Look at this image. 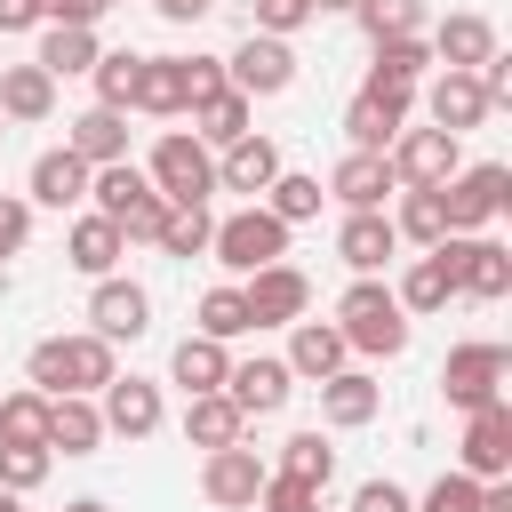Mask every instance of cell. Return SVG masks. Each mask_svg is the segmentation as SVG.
I'll use <instances>...</instances> for the list:
<instances>
[{
    "label": "cell",
    "instance_id": "obj_48",
    "mask_svg": "<svg viewBox=\"0 0 512 512\" xmlns=\"http://www.w3.org/2000/svg\"><path fill=\"white\" fill-rule=\"evenodd\" d=\"M256 512H328V504H320V488H304V480H288V472H264Z\"/></svg>",
    "mask_w": 512,
    "mask_h": 512
},
{
    "label": "cell",
    "instance_id": "obj_33",
    "mask_svg": "<svg viewBox=\"0 0 512 512\" xmlns=\"http://www.w3.org/2000/svg\"><path fill=\"white\" fill-rule=\"evenodd\" d=\"M128 112H144V120H184V64H176V56H144Z\"/></svg>",
    "mask_w": 512,
    "mask_h": 512
},
{
    "label": "cell",
    "instance_id": "obj_19",
    "mask_svg": "<svg viewBox=\"0 0 512 512\" xmlns=\"http://www.w3.org/2000/svg\"><path fill=\"white\" fill-rule=\"evenodd\" d=\"M224 392H232V408H240V416H280V408H288V392H296V376H288V360H280V352H256V360H232Z\"/></svg>",
    "mask_w": 512,
    "mask_h": 512
},
{
    "label": "cell",
    "instance_id": "obj_15",
    "mask_svg": "<svg viewBox=\"0 0 512 512\" xmlns=\"http://www.w3.org/2000/svg\"><path fill=\"white\" fill-rule=\"evenodd\" d=\"M240 296H248V320L256 328H288V320H304L312 312V280L280 256V264H256L248 280H240Z\"/></svg>",
    "mask_w": 512,
    "mask_h": 512
},
{
    "label": "cell",
    "instance_id": "obj_49",
    "mask_svg": "<svg viewBox=\"0 0 512 512\" xmlns=\"http://www.w3.org/2000/svg\"><path fill=\"white\" fill-rule=\"evenodd\" d=\"M176 64H184V112L208 104L216 88H232V80H224V56H200V48H192V56H176Z\"/></svg>",
    "mask_w": 512,
    "mask_h": 512
},
{
    "label": "cell",
    "instance_id": "obj_16",
    "mask_svg": "<svg viewBox=\"0 0 512 512\" xmlns=\"http://www.w3.org/2000/svg\"><path fill=\"white\" fill-rule=\"evenodd\" d=\"M96 416H104V440H152L160 416H168V400H160L152 376H112L96 392Z\"/></svg>",
    "mask_w": 512,
    "mask_h": 512
},
{
    "label": "cell",
    "instance_id": "obj_55",
    "mask_svg": "<svg viewBox=\"0 0 512 512\" xmlns=\"http://www.w3.org/2000/svg\"><path fill=\"white\" fill-rule=\"evenodd\" d=\"M0 32H40V0H0Z\"/></svg>",
    "mask_w": 512,
    "mask_h": 512
},
{
    "label": "cell",
    "instance_id": "obj_21",
    "mask_svg": "<svg viewBox=\"0 0 512 512\" xmlns=\"http://www.w3.org/2000/svg\"><path fill=\"white\" fill-rule=\"evenodd\" d=\"M280 168H288V160H280V144L248 128V136H232V144L216 152V192H248V200H264V184H272Z\"/></svg>",
    "mask_w": 512,
    "mask_h": 512
},
{
    "label": "cell",
    "instance_id": "obj_6",
    "mask_svg": "<svg viewBox=\"0 0 512 512\" xmlns=\"http://www.w3.org/2000/svg\"><path fill=\"white\" fill-rule=\"evenodd\" d=\"M432 256L448 264L456 296H472V304H496V296H512V248H504L496 232H448Z\"/></svg>",
    "mask_w": 512,
    "mask_h": 512
},
{
    "label": "cell",
    "instance_id": "obj_34",
    "mask_svg": "<svg viewBox=\"0 0 512 512\" xmlns=\"http://www.w3.org/2000/svg\"><path fill=\"white\" fill-rule=\"evenodd\" d=\"M384 216H392V232H400V240H416V248H440V240H448V208H440V184H432V192H424V184H400Z\"/></svg>",
    "mask_w": 512,
    "mask_h": 512
},
{
    "label": "cell",
    "instance_id": "obj_2",
    "mask_svg": "<svg viewBox=\"0 0 512 512\" xmlns=\"http://www.w3.org/2000/svg\"><path fill=\"white\" fill-rule=\"evenodd\" d=\"M120 376V360H112V344L104 336H40L32 352H24V384L32 392H48V400H64V392H104Z\"/></svg>",
    "mask_w": 512,
    "mask_h": 512
},
{
    "label": "cell",
    "instance_id": "obj_39",
    "mask_svg": "<svg viewBox=\"0 0 512 512\" xmlns=\"http://www.w3.org/2000/svg\"><path fill=\"white\" fill-rule=\"evenodd\" d=\"M272 472H288V480H304V488L328 496V480H336V448H328V432H320V424H312V432H288Z\"/></svg>",
    "mask_w": 512,
    "mask_h": 512
},
{
    "label": "cell",
    "instance_id": "obj_13",
    "mask_svg": "<svg viewBox=\"0 0 512 512\" xmlns=\"http://www.w3.org/2000/svg\"><path fill=\"white\" fill-rule=\"evenodd\" d=\"M224 80H232L240 96H288V88H296V48L272 40V32H248V40L224 56Z\"/></svg>",
    "mask_w": 512,
    "mask_h": 512
},
{
    "label": "cell",
    "instance_id": "obj_3",
    "mask_svg": "<svg viewBox=\"0 0 512 512\" xmlns=\"http://www.w3.org/2000/svg\"><path fill=\"white\" fill-rule=\"evenodd\" d=\"M88 208H96V216H112L128 248H136V240H152V232H160V216H168V200L152 192V176H144L136 160H104V168H88Z\"/></svg>",
    "mask_w": 512,
    "mask_h": 512
},
{
    "label": "cell",
    "instance_id": "obj_56",
    "mask_svg": "<svg viewBox=\"0 0 512 512\" xmlns=\"http://www.w3.org/2000/svg\"><path fill=\"white\" fill-rule=\"evenodd\" d=\"M312 16H352V0H312Z\"/></svg>",
    "mask_w": 512,
    "mask_h": 512
},
{
    "label": "cell",
    "instance_id": "obj_32",
    "mask_svg": "<svg viewBox=\"0 0 512 512\" xmlns=\"http://www.w3.org/2000/svg\"><path fill=\"white\" fill-rule=\"evenodd\" d=\"M96 56H104L96 24H40V56H32V64H40L48 80H72V72H88Z\"/></svg>",
    "mask_w": 512,
    "mask_h": 512
},
{
    "label": "cell",
    "instance_id": "obj_41",
    "mask_svg": "<svg viewBox=\"0 0 512 512\" xmlns=\"http://www.w3.org/2000/svg\"><path fill=\"white\" fill-rule=\"evenodd\" d=\"M192 328H200V336H216V344H232V336H248L256 320H248V296H240V280H216V288L200 296V312H192Z\"/></svg>",
    "mask_w": 512,
    "mask_h": 512
},
{
    "label": "cell",
    "instance_id": "obj_20",
    "mask_svg": "<svg viewBox=\"0 0 512 512\" xmlns=\"http://www.w3.org/2000/svg\"><path fill=\"white\" fill-rule=\"evenodd\" d=\"M376 408H384V384L368 376V368H336V376H320V424L328 432H360V424H376Z\"/></svg>",
    "mask_w": 512,
    "mask_h": 512
},
{
    "label": "cell",
    "instance_id": "obj_60",
    "mask_svg": "<svg viewBox=\"0 0 512 512\" xmlns=\"http://www.w3.org/2000/svg\"><path fill=\"white\" fill-rule=\"evenodd\" d=\"M0 136H8V112H0Z\"/></svg>",
    "mask_w": 512,
    "mask_h": 512
},
{
    "label": "cell",
    "instance_id": "obj_45",
    "mask_svg": "<svg viewBox=\"0 0 512 512\" xmlns=\"http://www.w3.org/2000/svg\"><path fill=\"white\" fill-rule=\"evenodd\" d=\"M48 472H56V456H48V448H32V440H0V488L32 496Z\"/></svg>",
    "mask_w": 512,
    "mask_h": 512
},
{
    "label": "cell",
    "instance_id": "obj_10",
    "mask_svg": "<svg viewBox=\"0 0 512 512\" xmlns=\"http://www.w3.org/2000/svg\"><path fill=\"white\" fill-rule=\"evenodd\" d=\"M384 160H392V184H448L456 168H464V136H448V128H400L392 144H384Z\"/></svg>",
    "mask_w": 512,
    "mask_h": 512
},
{
    "label": "cell",
    "instance_id": "obj_58",
    "mask_svg": "<svg viewBox=\"0 0 512 512\" xmlns=\"http://www.w3.org/2000/svg\"><path fill=\"white\" fill-rule=\"evenodd\" d=\"M0 512H24V496H16V488H0Z\"/></svg>",
    "mask_w": 512,
    "mask_h": 512
},
{
    "label": "cell",
    "instance_id": "obj_8",
    "mask_svg": "<svg viewBox=\"0 0 512 512\" xmlns=\"http://www.w3.org/2000/svg\"><path fill=\"white\" fill-rule=\"evenodd\" d=\"M504 376H512V352H504L496 336H464V344H448V360H440L448 408H488V400H504Z\"/></svg>",
    "mask_w": 512,
    "mask_h": 512
},
{
    "label": "cell",
    "instance_id": "obj_28",
    "mask_svg": "<svg viewBox=\"0 0 512 512\" xmlns=\"http://www.w3.org/2000/svg\"><path fill=\"white\" fill-rule=\"evenodd\" d=\"M96 448H104L96 392H64V400H48V456H96Z\"/></svg>",
    "mask_w": 512,
    "mask_h": 512
},
{
    "label": "cell",
    "instance_id": "obj_7",
    "mask_svg": "<svg viewBox=\"0 0 512 512\" xmlns=\"http://www.w3.org/2000/svg\"><path fill=\"white\" fill-rule=\"evenodd\" d=\"M440 208H448V232H488V224L512 208V168H504V160H464V168L440 184Z\"/></svg>",
    "mask_w": 512,
    "mask_h": 512
},
{
    "label": "cell",
    "instance_id": "obj_46",
    "mask_svg": "<svg viewBox=\"0 0 512 512\" xmlns=\"http://www.w3.org/2000/svg\"><path fill=\"white\" fill-rule=\"evenodd\" d=\"M312 24V0H248V32H272V40H296Z\"/></svg>",
    "mask_w": 512,
    "mask_h": 512
},
{
    "label": "cell",
    "instance_id": "obj_43",
    "mask_svg": "<svg viewBox=\"0 0 512 512\" xmlns=\"http://www.w3.org/2000/svg\"><path fill=\"white\" fill-rule=\"evenodd\" d=\"M0 440H32V448H48V392L16 384V392L0 400Z\"/></svg>",
    "mask_w": 512,
    "mask_h": 512
},
{
    "label": "cell",
    "instance_id": "obj_53",
    "mask_svg": "<svg viewBox=\"0 0 512 512\" xmlns=\"http://www.w3.org/2000/svg\"><path fill=\"white\" fill-rule=\"evenodd\" d=\"M40 24H104V0H40Z\"/></svg>",
    "mask_w": 512,
    "mask_h": 512
},
{
    "label": "cell",
    "instance_id": "obj_47",
    "mask_svg": "<svg viewBox=\"0 0 512 512\" xmlns=\"http://www.w3.org/2000/svg\"><path fill=\"white\" fill-rule=\"evenodd\" d=\"M416 512H480V480H472V472H440V480L416 496Z\"/></svg>",
    "mask_w": 512,
    "mask_h": 512
},
{
    "label": "cell",
    "instance_id": "obj_27",
    "mask_svg": "<svg viewBox=\"0 0 512 512\" xmlns=\"http://www.w3.org/2000/svg\"><path fill=\"white\" fill-rule=\"evenodd\" d=\"M64 144H72L88 168H104V160H128L136 128H128V112H112V104H88L80 120H64Z\"/></svg>",
    "mask_w": 512,
    "mask_h": 512
},
{
    "label": "cell",
    "instance_id": "obj_42",
    "mask_svg": "<svg viewBox=\"0 0 512 512\" xmlns=\"http://www.w3.org/2000/svg\"><path fill=\"white\" fill-rule=\"evenodd\" d=\"M136 48H104L96 64H88V88H96V104H112V112H128V96H136Z\"/></svg>",
    "mask_w": 512,
    "mask_h": 512
},
{
    "label": "cell",
    "instance_id": "obj_17",
    "mask_svg": "<svg viewBox=\"0 0 512 512\" xmlns=\"http://www.w3.org/2000/svg\"><path fill=\"white\" fill-rule=\"evenodd\" d=\"M408 112H416V88H360L344 104V144L352 152H384L408 128Z\"/></svg>",
    "mask_w": 512,
    "mask_h": 512
},
{
    "label": "cell",
    "instance_id": "obj_11",
    "mask_svg": "<svg viewBox=\"0 0 512 512\" xmlns=\"http://www.w3.org/2000/svg\"><path fill=\"white\" fill-rule=\"evenodd\" d=\"M456 472L472 480H504L512 472V400L464 408V440H456Z\"/></svg>",
    "mask_w": 512,
    "mask_h": 512
},
{
    "label": "cell",
    "instance_id": "obj_1",
    "mask_svg": "<svg viewBox=\"0 0 512 512\" xmlns=\"http://www.w3.org/2000/svg\"><path fill=\"white\" fill-rule=\"evenodd\" d=\"M336 328L360 360H400L408 352V312H400L384 272H352V288L336 296Z\"/></svg>",
    "mask_w": 512,
    "mask_h": 512
},
{
    "label": "cell",
    "instance_id": "obj_18",
    "mask_svg": "<svg viewBox=\"0 0 512 512\" xmlns=\"http://www.w3.org/2000/svg\"><path fill=\"white\" fill-rule=\"evenodd\" d=\"M280 360H288L296 384H320V376H336V368L352 360V344H344L336 320H312V312H304V320H288V352H280Z\"/></svg>",
    "mask_w": 512,
    "mask_h": 512
},
{
    "label": "cell",
    "instance_id": "obj_37",
    "mask_svg": "<svg viewBox=\"0 0 512 512\" xmlns=\"http://www.w3.org/2000/svg\"><path fill=\"white\" fill-rule=\"evenodd\" d=\"M208 232H216L208 200H168V216H160L152 248H160V256H176V264H192V256H208Z\"/></svg>",
    "mask_w": 512,
    "mask_h": 512
},
{
    "label": "cell",
    "instance_id": "obj_38",
    "mask_svg": "<svg viewBox=\"0 0 512 512\" xmlns=\"http://www.w3.org/2000/svg\"><path fill=\"white\" fill-rule=\"evenodd\" d=\"M392 296H400V312H408V320H424V312H448L456 280H448V264L424 248V256H408V272L392 280Z\"/></svg>",
    "mask_w": 512,
    "mask_h": 512
},
{
    "label": "cell",
    "instance_id": "obj_31",
    "mask_svg": "<svg viewBox=\"0 0 512 512\" xmlns=\"http://www.w3.org/2000/svg\"><path fill=\"white\" fill-rule=\"evenodd\" d=\"M224 376H232V344H216L200 328L168 352V384H184V392H224Z\"/></svg>",
    "mask_w": 512,
    "mask_h": 512
},
{
    "label": "cell",
    "instance_id": "obj_24",
    "mask_svg": "<svg viewBox=\"0 0 512 512\" xmlns=\"http://www.w3.org/2000/svg\"><path fill=\"white\" fill-rule=\"evenodd\" d=\"M424 40H432V64H448V72H480V64L496 56V24H488V16H472V8L440 16Z\"/></svg>",
    "mask_w": 512,
    "mask_h": 512
},
{
    "label": "cell",
    "instance_id": "obj_40",
    "mask_svg": "<svg viewBox=\"0 0 512 512\" xmlns=\"http://www.w3.org/2000/svg\"><path fill=\"white\" fill-rule=\"evenodd\" d=\"M320 200H328V184H320V176H304V168H280V176L264 184V208H272L288 232H296V224H312V216H320Z\"/></svg>",
    "mask_w": 512,
    "mask_h": 512
},
{
    "label": "cell",
    "instance_id": "obj_52",
    "mask_svg": "<svg viewBox=\"0 0 512 512\" xmlns=\"http://www.w3.org/2000/svg\"><path fill=\"white\" fill-rule=\"evenodd\" d=\"M472 80H480V96H488V104H512V56H504V48H496Z\"/></svg>",
    "mask_w": 512,
    "mask_h": 512
},
{
    "label": "cell",
    "instance_id": "obj_30",
    "mask_svg": "<svg viewBox=\"0 0 512 512\" xmlns=\"http://www.w3.org/2000/svg\"><path fill=\"white\" fill-rule=\"evenodd\" d=\"M368 88H424L432 72V40L424 32H400V40H368Z\"/></svg>",
    "mask_w": 512,
    "mask_h": 512
},
{
    "label": "cell",
    "instance_id": "obj_9",
    "mask_svg": "<svg viewBox=\"0 0 512 512\" xmlns=\"http://www.w3.org/2000/svg\"><path fill=\"white\" fill-rule=\"evenodd\" d=\"M144 328H152V288H144V280H128V272L88 280V336H104V344L120 352V344H136Z\"/></svg>",
    "mask_w": 512,
    "mask_h": 512
},
{
    "label": "cell",
    "instance_id": "obj_26",
    "mask_svg": "<svg viewBox=\"0 0 512 512\" xmlns=\"http://www.w3.org/2000/svg\"><path fill=\"white\" fill-rule=\"evenodd\" d=\"M120 256H128V240H120V224L112 216H72V232H64V264L80 272V280H104V272H120Z\"/></svg>",
    "mask_w": 512,
    "mask_h": 512
},
{
    "label": "cell",
    "instance_id": "obj_25",
    "mask_svg": "<svg viewBox=\"0 0 512 512\" xmlns=\"http://www.w3.org/2000/svg\"><path fill=\"white\" fill-rule=\"evenodd\" d=\"M400 184H392V160L384 152H344L336 168H328V200L336 208H384Z\"/></svg>",
    "mask_w": 512,
    "mask_h": 512
},
{
    "label": "cell",
    "instance_id": "obj_35",
    "mask_svg": "<svg viewBox=\"0 0 512 512\" xmlns=\"http://www.w3.org/2000/svg\"><path fill=\"white\" fill-rule=\"evenodd\" d=\"M0 112H8V128L48 120V112H56V80H48L40 64H0Z\"/></svg>",
    "mask_w": 512,
    "mask_h": 512
},
{
    "label": "cell",
    "instance_id": "obj_54",
    "mask_svg": "<svg viewBox=\"0 0 512 512\" xmlns=\"http://www.w3.org/2000/svg\"><path fill=\"white\" fill-rule=\"evenodd\" d=\"M152 16L160 24H200V16H216V0H152Z\"/></svg>",
    "mask_w": 512,
    "mask_h": 512
},
{
    "label": "cell",
    "instance_id": "obj_5",
    "mask_svg": "<svg viewBox=\"0 0 512 512\" xmlns=\"http://www.w3.org/2000/svg\"><path fill=\"white\" fill-rule=\"evenodd\" d=\"M144 176L160 200H216V152L192 128H160V144L144 152Z\"/></svg>",
    "mask_w": 512,
    "mask_h": 512
},
{
    "label": "cell",
    "instance_id": "obj_14",
    "mask_svg": "<svg viewBox=\"0 0 512 512\" xmlns=\"http://www.w3.org/2000/svg\"><path fill=\"white\" fill-rule=\"evenodd\" d=\"M416 104H424V120H432V128H448V136H472V128L496 112V104L480 96V80H472V72H448V64H432V72H424Z\"/></svg>",
    "mask_w": 512,
    "mask_h": 512
},
{
    "label": "cell",
    "instance_id": "obj_36",
    "mask_svg": "<svg viewBox=\"0 0 512 512\" xmlns=\"http://www.w3.org/2000/svg\"><path fill=\"white\" fill-rule=\"evenodd\" d=\"M256 128V96H240V88H216L208 104H192V136L208 144V152H224L232 136H248Z\"/></svg>",
    "mask_w": 512,
    "mask_h": 512
},
{
    "label": "cell",
    "instance_id": "obj_50",
    "mask_svg": "<svg viewBox=\"0 0 512 512\" xmlns=\"http://www.w3.org/2000/svg\"><path fill=\"white\" fill-rule=\"evenodd\" d=\"M24 240H32V200H24V192H0V264H8Z\"/></svg>",
    "mask_w": 512,
    "mask_h": 512
},
{
    "label": "cell",
    "instance_id": "obj_59",
    "mask_svg": "<svg viewBox=\"0 0 512 512\" xmlns=\"http://www.w3.org/2000/svg\"><path fill=\"white\" fill-rule=\"evenodd\" d=\"M104 8H128V0H104Z\"/></svg>",
    "mask_w": 512,
    "mask_h": 512
},
{
    "label": "cell",
    "instance_id": "obj_29",
    "mask_svg": "<svg viewBox=\"0 0 512 512\" xmlns=\"http://www.w3.org/2000/svg\"><path fill=\"white\" fill-rule=\"evenodd\" d=\"M184 440L208 456V448H232L248 440V416L232 408V392H184Z\"/></svg>",
    "mask_w": 512,
    "mask_h": 512
},
{
    "label": "cell",
    "instance_id": "obj_22",
    "mask_svg": "<svg viewBox=\"0 0 512 512\" xmlns=\"http://www.w3.org/2000/svg\"><path fill=\"white\" fill-rule=\"evenodd\" d=\"M24 200H32V208H56V216L80 208V200H88V160H80L72 144H48V152L32 160V176H24Z\"/></svg>",
    "mask_w": 512,
    "mask_h": 512
},
{
    "label": "cell",
    "instance_id": "obj_12",
    "mask_svg": "<svg viewBox=\"0 0 512 512\" xmlns=\"http://www.w3.org/2000/svg\"><path fill=\"white\" fill-rule=\"evenodd\" d=\"M264 456L248 448V440H232V448H208L200 456V496L216 504V512H256V488H264Z\"/></svg>",
    "mask_w": 512,
    "mask_h": 512
},
{
    "label": "cell",
    "instance_id": "obj_23",
    "mask_svg": "<svg viewBox=\"0 0 512 512\" xmlns=\"http://www.w3.org/2000/svg\"><path fill=\"white\" fill-rule=\"evenodd\" d=\"M336 256H344V272H384V264L400 256L392 216H384V208H344V224H336Z\"/></svg>",
    "mask_w": 512,
    "mask_h": 512
},
{
    "label": "cell",
    "instance_id": "obj_4",
    "mask_svg": "<svg viewBox=\"0 0 512 512\" xmlns=\"http://www.w3.org/2000/svg\"><path fill=\"white\" fill-rule=\"evenodd\" d=\"M208 256H216L232 280H248L256 264H280V256H288V224H280L264 200H248V208L216 216V232H208Z\"/></svg>",
    "mask_w": 512,
    "mask_h": 512
},
{
    "label": "cell",
    "instance_id": "obj_44",
    "mask_svg": "<svg viewBox=\"0 0 512 512\" xmlns=\"http://www.w3.org/2000/svg\"><path fill=\"white\" fill-rule=\"evenodd\" d=\"M352 24L368 40H400V32H424V0H352Z\"/></svg>",
    "mask_w": 512,
    "mask_h": 512
},
{
    "label": "cell",
    "instance_id": "obj_51",
    "mask_svg": "<svg viewBox=\"0 0 512 512\" xmlns=\"http://www.w3.org/2000/svg\"><path fill=\"white\" fill-rule=\"evenodd\" d=\"M352 512H416V496L400 480H360L352 488Z\"/></svg>",
    "mask_w": 512,
    "mask_h": 512
},
{
    "label": "cell",
    "instance_id": "obj_57",
    "mask_svg": "<svg viewBox=\"0 0 512 512\" xmlns=\"http://www.w3.org/2000/svg\"><path fill=\"white\" fill-rule=\"evenodd\" d=\"M64 512H112V504H104V496H72Z\"/></svg>",
    "mask_w": 512,
    "mask_h": 512
}]
</instances>
